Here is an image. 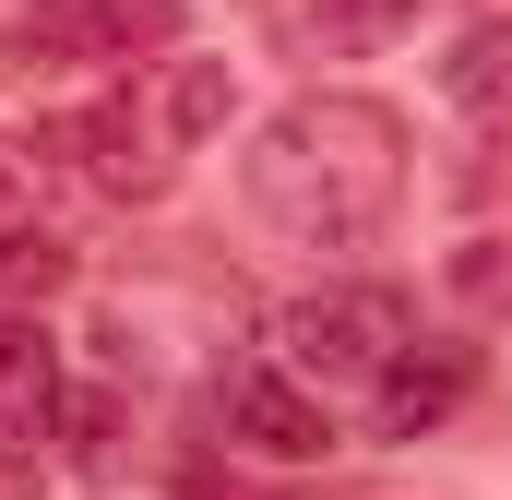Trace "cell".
Segmentation results:
<instances>
[{
	"instance_id": "cell-1",
	"label": "cell",
	"mask_w": 512,
	"mask_h": 500,
	"mask_svg": "<svg viewBox=\"0 0 512 500\" xmlns=\"http://www.w3.org/2000/svg\"><path fill=\"white\" fill-rule=\"evenodd\" d=\"M239 191L286 250H370L405 203V120L382 96H298L251 131Z\"/></svg>"
},
{
	"instance_id": "cell-2",
	"label": "cell",
	"mask_w": 512,
	"mask_h": 500,
	"mask_svg": "<svg viewBox=\"0 0 512 500\" xmlns=\"http://www.w3.org/2000/svg\"><path fill=\"white\" fill-rule=\"evenodd\" d=\"M405 346H417V310L393 286H322V298H286L274 310V370L310 381V393H346V381L382 393Z\"/></svg>"
},
{
	"instance_id": "cell-3",
	"label": "cell",
	"mask_w": 512,
	"mask_h": 500,
	"mask_svg": "<svg viewBox=\"0 0 512 500\" xmlns=\"http://www.w3.org/2000/svg\"><path fill=\"white\" fill-rule=\"evenodd\" d=\"M215 405H227V429H239L251 453H274V465H310V453H334V417H322V393H310V381H286L274 358H239Z\"/></svg>"
},
{
	"instance_id": "cell-4",
	"label": "cell",
	"mask_w": 512,
	"mask_h": 500,
	"mask_svg": "<svg viewBox=\"0 0 512 500\" xmlns=\"http://www.w3.org/2000/svg\"><path fill=\"white\" fill-rule=\"evenodd\" d=\"M48 429H60V346L36 322H0V453L36 465Z\"/></svg>"
},
{
	"instance_id": "cell-5",
	"label": "cell",
	"mask_w": 512,
	"mask_h": 500,
	"mask_svg": "<svg viewBox=\"0 0 512 500\" xmlns=\"http://www.w3.org/2000/svg\"><path fill=\"white\" fill-rule=\"evenodd\" d=\"M465 381H477V358H465V346H429V358L405 346V358H393V381L370 393V405H382V441H417V429H441V417L465 405Z\"/></svg>"
},
{
	"instance_id": "cell-6",
	"label": "cell",
	"mask_w": 512,
	"mask_h": 500,
	"mask_svg": "<svg viewBox=\"0 0 512 500\" xmlns=\"http://www.w3.org/2000/svg\"><path fill=\"white\" fill-rule=\"evenodd\" d=\"M441 96H453L477 131H512V24H465V36H453Z\"/></svg>"
},
{
	"instance_id": "cell-7",
	"label": "cell",
	"mask_w": 512,
	"mask_h": 500,
	"mask_svg": "<svg viewBox=\"0 0 512 500\" xmlns=\"http://www.w3.org/2000/svg\"><path fill=\"white\" fill-rule=\"evenodd\" d=\"M84 12V60H155L179 36V0H72Z\"/></svg>"
},
{
	"instance_id": "cell-8",
	"label": "cell",
	"mask_w": 512,
	"mask_h": 500,
	"mask_svg": "<svg viewBox=\"0 0 512 500\" xmlns=\"http://www.w3.org/2000/svg\"><path fill=\"white\" fill-rule=\"evenodd\" d=\"M72 143L96 155V191H155V179H167V155H143V120H131V108H84Z\"/></svg>"
},
{
	"instance_id": "cell-9",
	"label": "cell",
	"mask_w": 512,
	"mask_h": 500,
	"mask_svg": "<svg viewBox=\"0 0 512 500\" xmlns=\"http://www.w3.org/2000/svg\"><path fill=\"white\" fill-rule=\"evenodd\" d=\"M227 96H239L227 60H179V72L155 84V131H167V143H203V131L227 120Z\"/></svg>"
},
{
	"instance_id": "cell-10",
	"label": "cell",
	"mask_w": 512,
	"mask_h": 500,
	"mask_svg": "<svg viewBox=\"0 0 512 500\" xmlns=\"http://www.w3.org/2000/svg\"><path fill=\"white\" fill-rule=\"evenodd\" d=\"M60 274H72V250H60V239H36V227L0 239V298H48Z\"/></svg>"
},
{
	"instance_id": "cell-11",
	"label": "cell",
	"mask_w": 512,
	"mask_h": 500,
	"mask_svg": "<svg viewBox=\"0 0 512 500\" xmlns=\"http://www.w3.org/2000/svg\"><path fill=\"white\" fill-rule=\"evenodd\" d=\"M334 24L346 36H393V24H417V0H334Z\"/></svg>"
},
{
	"instance_id": "cell-12",
	"label": "cell",
	"mask_w": 512,
	"mask_h": 500,
	"mask_svg": "<svg viewBox=\"0 0 512 500\" xmlns=\"http://www.w3.org/2000/svg\"><path fill=\"white\" fill-rule=\"evenodd\" d=\"M108 429H120L108 405H72V465H108Z\"/></svg>"
},
{
	"instance_id": "cell-13",
	"label": "cell",
	"mask_w": 512,
	"mask_h": 500,
	"mask_svg": "<svg viewBox=\"0 0 512 500\" xmlns=\"http://www.w3.org/2000/svg\"><path fill=\"white\" fill-rule=\"evenodd\" d=\"M12 227H24V167L0 155V239H12Z\"/></svg>"
}]
</instances>
